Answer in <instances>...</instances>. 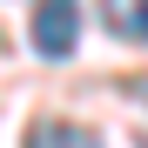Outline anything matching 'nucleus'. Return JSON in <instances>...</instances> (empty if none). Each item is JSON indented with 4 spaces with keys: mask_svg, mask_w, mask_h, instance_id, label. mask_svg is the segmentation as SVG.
<instances>
[{
    "mask_svg": "<svg viewBox=\"0 0 148 148\" xmlns=\"http://www.w3.org/2000/svg\"><path fill=\"white\" fill-rule=\"evenodd\" d=\"M81 40V0H40L34 7V47L40 61H67Z\"/></svg>",
    "mask_w": 148,
    "mask_h": 148,
    "instance_id": "obj_1",
    "label": "nucleus"
},
{
    "mask_svg": "<svg viewBox=\"0 0 148 148\" xmlns=\"http://www.w3.org/2000/svg\"><path fill=\"white\" fill-rule=\"evenodd\" d=\"M101 20L114 40H148V0H101Z\"/></svg>",
    "mask_w": 148,
    "mask_h": 148,
    "instance_id": "obj_2",
    "label": "nucleus"
},
{
    "mask_svg": "<svg viewBox=\"0 0 148 148\" xmlns=\"http://www.w3.org/2000/svg\"><path fill=\"white\" fill-rule=\"evenodd\" d=\"M27 148H101L88 128H74V121H40V128L27 135Z\"/></svg>",
    "mask_w": 148,
    "mask_h": 148,
    "instance_id": "obj_3",
    "label": "nucleus"
}]
</instances>
